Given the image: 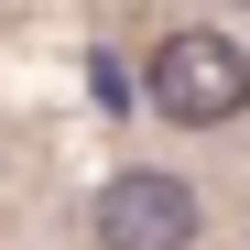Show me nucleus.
<instances>
[{
  "label": "nucleus",
  "mask_w": 250,
  "mask_h": 250,
  "mask_svg": "<svg viewBox=\"0 0 250 250\" xmlns=\"http://www.w3.org/2000/svg\"><path fill=\"white\" fill-rule=\"evenodd\" d=\"M142 87L163 120H185V131H218V120L250 109V55L229 44V33H163L152 65H142Z\"/></svg>",
  "instance_id": "obj_1"
},
{
  "label": "nucleus",
  "mask_w": 250,
  "mask_h": 250,
  "mask_svg": "<svg viewBox=\"0 0 250 250\" xmlns=\"http://www.w3.org/2000/svg\"><path fill=\"white\" fill-rule=\"evenodd\" d=\"M87 229H98V250H196V185L185 174H109L98 185V207H87Z\"/></svg>",
  "instance_id": "obj_2"
},
{
  "label": "nucleus",
  "mask_w": 250,
  "mask_h": 250,
  "mask_svg": "<svg viewBox=\"0 0 250 250\" xmlns=\"http://www.w3.org/2000/svg\"><path fill=\"white\" fill-rule=\"evenodd\" d=\"M239 11H250V0H239Z\"/></svg>",
  "instance_id": "obj_3"
}]
</instances>
